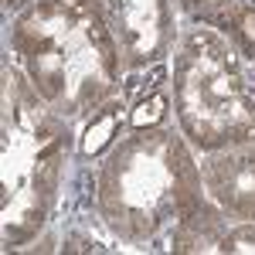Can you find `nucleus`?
<instances>
[{
  "mask_svg": "<svg viewBox=\"0 0 255 255\" xmlns=\"http://www.w3.org/2000/svg\"><path fill=\"white\" fill-rule=\"evenodd\" d=\"M160 106H163V102H160V99H153L150 106H139L133 119H136V123H146V119H160Z\"/></svg>",
  "mask_w": 255,
  "mask_h": 255,
  "instance_id": "f257e3e1",
  "label": "nucleus"
}]
</instances>
